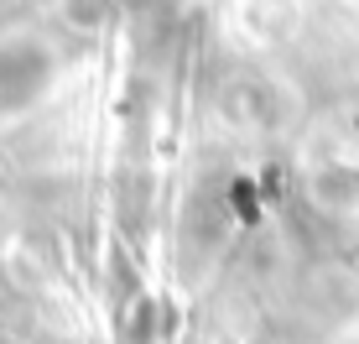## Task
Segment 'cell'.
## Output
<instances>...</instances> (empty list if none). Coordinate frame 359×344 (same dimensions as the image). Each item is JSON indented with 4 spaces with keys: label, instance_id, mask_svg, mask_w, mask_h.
Wrapping results in <instances>:
<instances>
[{
    "label": "cell",
    "instance_id": "obj_1",
    "mask_svg": "<svg viewBox=\"0 0 359 344\" xmlns=\"http://www.w3.org/2000/svg\"><path fill=\"white\" fill-rule=\"evenodd\" d=\"M32 89H42V53L32 47L0 53V105H21Z\"/></svg>",
    "mask_w": 359,
    "mask_h": 344
}]
</instances>
